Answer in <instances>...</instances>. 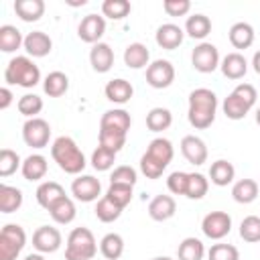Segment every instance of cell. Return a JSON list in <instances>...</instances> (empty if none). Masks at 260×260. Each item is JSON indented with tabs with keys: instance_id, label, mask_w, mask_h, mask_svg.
I'll return each mask as SVG.
<instances>
[{
	"instance_id": "43",
	"label": "cell",
	"mask_w": 260,
	"mask_h": 260,
	"mask_svg": "<svg viewBox=\"0 0 260 260\" xmlns=\"http://www.w3.org/2000/svg\"><path fill=\"white\" fill-rule=\"evenodd\" d=\"M16 108L26 118H39L37 114H41V110H43V98H39L37 93H24L18 100Z\"/></svg>"
},
{
	"instance_id": "7",
	"label": "cell",
	"mask_w": 260,
	"mask_h": 260,
	"mask_svg": "<svg viewBox=\"0 0 260 260\" xmlns=\"http://www.w3.org/2000/svg\"><path fill=\"white\" fill-rule=\"evenodd\" d=\"M51 138V126L43 118H28L22 126V140L30 148H45Z\"/></svg>"
},
{
	"instance_id": "40",
	"label": "cell",
	"mask_w": 260,
	"mask_h": 260,
	"mask_svg": "<svg viewBox=\"0 0 260 260\" xmlns=\"http://www.w3.org/2000/svg\"><path fill=\"white\" fill-rule=\"evenodd\" d=\"M132 6L128 0H104L102 2V14L112 20H122L130 14Z\"/></svg>"
},
{
	"instance_id": "39",
	"label": "cell",
	"mask_w": 260,
	"mask_h": 260,
	"mask_svg": "<svg viewBox=\"0 0 260 260\" xmlns=\"http://www.w3.org/2000/svg\"><path fill=\"white\" fill-rule=\"evenodd\" d=\"M100 146L110 148L114 152H120L122 146L126 144V132L114 130V128H100Z\"/></svg>"
},
{
	"instance_id": "41",
	"label": "cell",
	"mask_w": 260,
	"mask_h": 260,
	"mask_svg": "<svg viewBox=\"0 0 260 260\" xmlns=\"http://www.w3.org/2000/svg\"><path fill=\"white\" fill-rule=\"evenodd\" d=\"M209 189V179L201 173H189V185H187V193L185 197L189 199H203L207 195Z\"/></svg>"
},
{
	"instance_id": "36",
	"label": "cell",
	"mask_w": 260,
	"mask_h": 260,
	"mask_svg": "<svg viewBox=\"0 0 260 260\" xmlns=\"http://www.w3.org/2000/svg\"><path fill=\"white\" fill-rule=\"evenodd\" d=\"M203 256H205V246L199 238H193V236L185 238L177 248L179 260H201Z\"/></svg>"
},
{
	"instance_id": "17",
	"label": "cell",
	"mask_w": 260,
	"mask_h": 260,
	"mask_svg": "<svg viewBox=\"0 0 260 260\" xmlns=\"http://www.w3.org/2000/svg\"><path fill=\"white\" fill-rule=\"evenodd\" d=\"M89 63L93 67V71L98 73H108L114 65V51L108 43H98L91 47L89 51Z\"/></svg>"
},
{
	"instance_id": "22",
	"label": "cell",
	"mask_w": 260,
	"mask_h": 260,
	"mask_svg": "<svg viewBox=\"0 0 260 260\" xmlns=\"http://www.w3.org/2000/svg\"><path fill=\"white\" fill-rule=\"evenodd\" d=\"M150 53L146 49V45L142 43H130L126 49H124V63L126 67L130 69H142V67H148L150 63Z\"/></svg>"
},
{
	"instance_id": "52",
	"label": "cell",
	"mask_w": 260,
	"mask_h": 260,
	"mask_svg": "<svg viewBox=\"0 0 260 260\" xmlns=\"http://www.w3.org/2000/svg\"><path fill=\"white\" fill-rule=\"evenodd\" d=\"M12 91L8 89V87H2L0 89V110H6L10 104H12Z\"/></svg>"
},
{
	"instance_id": "48",
	"label": "cell",
	"mask_w": 260,
	"mask_h": 260,
	"mask_svg": "<svg viewBox=\"0 0 260 260\" xmlns=\"http://www.w3.org/2000/svg\"><path fill=\"white\" fill-rule=\"evenodd\" d=\"M138 181V175H136V169H132L130 165H120L112 171L110 175V183H124V185H136Z\"/></svg>"
},
{
	"instance_id": "23",
	"label": "cell",
	"mask_w": 260,
	"mask_h": 260,
	"mask_svg": "<svg viewBox=\"0 0 260 260\" xmlns=\"http://www.w3.org/2000/svg\"><path fill=\"white\" fill-rule=\"evenodd\" d=\"M130 126H132V118L122 108H114V110L104 112V116L100 120V128H114V130H122L126 134H128Z\"/></svg>"
},
{
	"instance_id": "33",
	"label": "cell",
	"mask_w": 260,
	"mask_h": 260,
	"mask_svg": "<svg viewBox=\"0 0 260 260\" xmlns=\"http://www.w3.org/2000/svg\"><path fill=\"white\" fill-rule=\"evenodd\" d=\"M100 252L106 260H118L124 254V238L116 232H110L100 242Z\"/></svg>"
},
{
	"instance_id": "44",
	"label": "cell",
	"mask_w": 260,
	"mask_h": 260,
	"mask_svg": "<svg viewBox=\"0 0 260 260\" xmlns=\"http://www.w3.org/2000/svg\"><path fill=\"white\" fill-rule=\"evenodd\" d=\"M240 238L244 242L256 244L260 242V217L258 215H248L240 223Z\"/></svg>"
},
{
	"instance_id": "50",
	"label": "cell",
	"mask_w": 260,
	"mask_h": 260,
	"mask_svg": "<svg viewBox=\"0 0 260 260\" xmlns=\"http://www.w3.org/2000/svg\"><path fill=\"white\" fill-rule=\"evenodd\" d=\"M167 167H162L158 160H154L152 156H148L146 152L140 156V171L146 179H158L162 173H165Z\"/></svg>"
},
{
	"instance_id": "1",
	"label": "cell",
	"mask_w": 260,
	"mask_h": 260,
	"mask_svg": "<svg viewBox=\"0 0 260 260\" xmlns=\"http://www.w3.org/2000/svg\"><path fill=\"white\" fill-rule=\"evenodd\" d=\"M217 112V95L207 87H197L189 93V124L197 130H205L213 124Z\"/></svg>"
},
{
	"instance_id": "16",
	"label": "cell",
	"mask_w": 260,
	"mask_h": 260,
	"mask_svg": "<svg viewBox=\"0 0 260 260\" xmlns=\"http://www.w3.org/2000/svg\"><path fill=\"white\" fill-rule=\"evenodd\" d=\"M175 211H177V203L171 195H156L148 203V215L154 221H167L175 215Z\"/></svg>"
},
{
	"instance_id": "24",
	"label": "cell",
	"mask_w": 260,
	"mask_h": 260,
	"mask_svg": "<svg viewBox=\"0 0 260 260\" xmlns=\"http://www.w3.org/2000/svg\"><path fill=\"white\" fill-rule=\"evenodd\" d=\"M14 12L24 22H37L45 14V2L43 0H16Z\"/></svg>"
},
{
	"instance_id": "55",
	"label": "cell",
	"mask_w": 260,
	"mask_h": 260,
	"mask_svg": "<svg viewBox=\"0 0 260 260\" xmlns=\"http://www.w3.org/2000/svg\"><path fill=\"white\" fill-rule=\"evenodd\" d=\"M150 260H173L171 256H154V258H150Z\"/></svg>"
},
{
	"instance_id": "45",
	"label": "cell",
	"mask_w": 260,
	"mask_h": 260,
	"mask_svg": "<svg viewBox=\"0 0 260 260\" xmlns=\"http://www.w3.org/2000/svg\"><path fill=\"white\" fill-rule=\"evenodd\" d=\"M116 154L114 150L110 148H104V146H98L93 152H91V167L95 171H110L116 162Z\"/></svg>"
},
{
	"instance_id": "47",
	"label": "cell",
	"mask_w": 260,
	"mask_h": 260,
	"mask_svg": "<svg viewBox=\"0 0 260 260\" xmlns=\"http://www.w3.org/2000/svg\"><path fill=\"white\" fill-rule=\"evenodd\" d=\"M209 260H240V252L232 244H213L207 250Z\"/></svg>"
},
{
	"instance_id": "21",
	"label": "cell",
	"mask_w": 260,
	"mask_h": 260,
	"mask_svg": "<svg viewBox=\"0 0 260 260\" xmlns=\"http://www.w3.org/2000/svg\"><path fill=\"white\" fill-rule=\"evenodd\" d=\"M221 110H223L225 118H230V120H242V118H246V114L252 110V104H250V102H246L240 93L232 91V93L223 100Z\"/></svg>"
},
{
	"instance_id": "26",
	"label": "cell",
	"mask_w": 260,
	"mask_h": 260,
	"mask_svg": "<svg viewBox=\"0 0 260 260\" xmlns=\"http://www.w3.org/2000/svg\"><path fill=\"white\" fill-rule=\"evenodd\" d=\"M234 177H236V169H234V165L230 160L219 158V160L211 162V167H209V179H211L213 185L228 187L234 181Z\"/></svg>"
},
{
	"instance_id": "4",
	"label": "cell",
	"mask_w": 260,
	"mask_h": 260,
	"mask_svg": "<svg viewBox=\"0 0 260 260\" xmlns=\"http://www.w3.org/2000/svg\"><path fill=\"white\" fill-rule=\"evenodd\" d=\"M98 252V242L87 228H73L67 236L65 260H91Z\"/></svg>"
},
{
	"instance_id": "53",
	"label": "cell",
	"mask_w": 260,
	"mask_h": 260,
	"mask_svg": "<svg viewBox=\"0 0 260 260\" xmlns=\"http://www.w3.org/2000/svg\"><path fill=\"white\" fill-rule=\"evenodd\" d=\"M252 67H254V71L260 75V51L254 53V57H252Z\"/></svg>"
},
{
	"instance_id": "25",
	"label": "cell",
	"mask_w": 260,
	"mask_h": 260,
	"mask_svg": "<svg viewBox=\"0 0 260 260\" xmlns=\"http://www.w3.org/2000/svg\"><path fill=\"white\" fill-rule=\"evenodd\" d=\"M47 169H49V165H47V158L43 154H30V156H26L22 160V167H20L22 177L26 181H41L47 175Z\"/></svg>"
},
{
	"instance_id": "56",
	"label": "cell",
	"mask_w": 260,
	"mask_h": 260,
	"mask_svg": "<svg viewBox=\"0 0 260 260\" xmlns=\"http://www.w3.org/2000/svg\"><path fill=\"white\" fill-rule=\"evenodd\" d=\"M256 124H258V126H260V108H258V110H256Z\"/></svg>"
},
{
	"instance_id": "37",
	"label": "cell",
	"mask_w": 260,
	"mask_h": 260,
	"mask_svg": "<svg viewBox=\"0 0 260 260\" xmlns=\"http://www.w3.org/2000/svg\"><path fill=\"white\" fill-rule=\"evenodd\" d=\"M173 124V114L167 108H152L146 114V126L152 132H162Z\"/></svg>"
},
{
	"instance_id": "9",
	"label": "cell",
	"mask_w": 260,
	"mask_h": 260,
	"mask_svg": "<svg viewBox=\"0 0 260 260\" xmlns=\"http://www.w3.org/2000/svg\"><path fill=\"white\" fill-rule=\"evenodd\" d=\"M201 230L209 240H221L232 230V217L225 211H209L201 221Z\"/></svg>"
},
{
	"instance_id": "12",
	"label": "cell",
	"mask_w": 260,
	"mask_h": 260,
	"mask_svg": "<svg viewBox=\"0 0 260 260\" xmlns=\"http://www.w3.org/2000/svg\"><path fill=\"white\" fill-rule=\"evenodd\" d=\"M100 193H102V183L91 175H77V179H73L71 183V195L77 201H83V203L95 201Z\"/></svg>"
},
{
	"instance_id": "35",
	"label": "cell",
	"mask_w": 260,
	"mask_h": 260,
	"mask_svg": "<svg viewBox=\"0 0 260 260\" xmlns=\"http://www.w3.org/2000/svg\"><path fill=\"white\" fill-rule=\"evenodd\" d=\"M43 89L49 98H61L69 89V77L63 71H51L43 81Z\"/></svg>"
},
{
	"instance_id": "8",
	"label": "cell",
	"mask_w": 260,
	"mask_h": 260,
	"mask_svg": "<svg viewBox=\"0 0 260 260\" xmlns=\"http://www.w3.org/2000/svg\"><path fill=\"white\" fill-rule=\"evenodd\" d=\"M175 81V67L167 59H156L146 67V83L154 89H165Z\"/></svg>"
},
{
	"instance_id": "3",
	"label": "cell",
	"mask_w": 260,
	"mask_h": 260,
	"mask_svg": "<svg viewBox=\"0 0 260 260\" xmlns=\"http://www.w3.org/2000/svg\"><path fill=\"white\" fill-rule=\"evenodd\" d=\"M4 81L10 85H20V87H35L41 81V69L35 65V61L26 55L14 57L8 61L4 69Z\"/></svg>"
},
{
	"instance_id": "49",
	"label": "cell",
	"mask_w": 260,
	"mask_h": 260,
	"mask_svg": "<svg viewBox=\"0 0 260 260\" xmlns=\"http://www.w3.org/2000/svg\"><path fill=\"white\" fill-rule=\"evenodd\" d=\"M187 185H189V173H185V171H175L167 179V187L173 195H185Z\"/></svg>"
},
{
	"instance_id": "32",
	"label": "cell",
	"mask_w": 260,
	"mask_h": 260,
	"mask_svg": "<svg viewBox=\"0 0 260 260\" xmlns=\"http://www.w3.org/2000/svg\"><path fill=\"white\" fill-rule=\"evenodd\" d=\"M20 205H22V191L18 187L2 183L0 185V211L2 213H12Z\"/></svg>"
},
{
	"instance_id": "34",
	"label": "cell",
	"mask_w": 260,
	"mask_h": 260,
	"mask_svg": "<svg viewBox=\"0 0 260 260\" xmlns=\"http://www.w3.org/2000/svg\"><path fill=\"white\" fill-rule=\"evenodd\" d=\"M185 32L191 39L203 41L211 32V20H209V16H205V14H191L187 18V22H185Z\"/></svg>"
},
{
	"instance_id": "19",
	"label": "cell",
	"mask_w": 260,
	"mask_h": 260,
	"mask_svg": "<svg viewBox=\"0 0 260 260\" xmlns=\"http://www.w3.org/2000/svg\"><path fill=\"white\" fill-rule=\"evenodd\" d=\"M104 93H106V98H108L110 102H114V104H126V102L132 100V95H134V87H132L130 81L118 77V79H112V81L106 83Z\"/></svg>"
},
{
	"instance_id": "46",
	"label": "cell",
	"mask_w": 260,
	"mask_h": 260,
	"mask_svg": "<svg viewBox=\"0 0 260 260\" xmlns=\"http://www.w3.org/2000/svg\"><path fill=\"white\" fill-rule=\"evenodd\" d=\"M20 167H22L20 156L14 150H10V148H2L0 150V177H10Z\"/></svg>"
},
{
	"instance_id": "30",
	"label": "cell",
	"mask_w": 260,
	"mask_h": 260,
	"mask_svg": "<svg viewBox=\"0 0 260 260\" xmlns=\"http://www.w3.org/2000/svg\"><path fill=\"white\" fill-rule=\"evenodd\" d=\"M22 45H24V37L16 26H12V24H2L0 26V51L14 53Z\"/></svg>"
},
{
	"instance_id": "5",
	"label": "cell",
	"mask_w": 260,
	"mask_h": 260,
	"mask_svg": "<svg viewBox=\"0 0 260 260\" xmlns=\"http://www.w3.org/2000/svg\"><path fill=\"white\" fill-rule=\"evenodd\" d=\"M26 244V234L18 223H6L0 230V260H16Z\"/></svg>"
},
{
	"instance_id": "29",
	"label": "cell",
	"mask_w": 260,
	"mask_h": 260,
	"mask_svg": "<svg viewBox=\"0 0 260 260\" xmlns=\"http://www.w3.org/2000/svg\"><path fill=\"white\" fill-rule=\"evenodd\" d=\"M258 189L260 187L254 179H240L232 187V197H234V201H238L242 205H248L258 197Z\"/></svg>"
},
{
	"instance_id": "28",
	"label": "cell",
	"mask_w": 260,
	"mask_h": 260,
	"mask_svg": "<svg viewBox=\"0 0 260 260\" xmlns=\"http://www.w3.org/2000/svg\"><path fill=\"white\" fill-rule=\"evenodd\" d=\"M230 43L234 49H248L254 43V28L250 22H236L230 28Z\"/></svg>"
},
{
	"instance_id": "18",
	"label": "cell",
	"mask_w": 260,
	"mask_h": 260,
	"mask_svg": "<svg viewBox=\"0 0 260 260\" xmlns=\"http://www.w3.org/2000/svg\"><path fill=\"white\" fill-rule=\"evenodd\" d=\"M219 69L228 79H242L246 75V71H248V61H246V57L242 53L234 51V53H228L221 59Z\"/></svg>"
},
{
	"instance_id": "38",
	"label": "cell",
	"mask_w": 260,
	"mask_h": 260,
	"mask_svg": "<svg viewBox=\"0 0 260 260\" xmlns=\"http://www.w3.org/2000/svg\"><path fill=\"white\" fill-rule=\"evenodd\" d=\"M93 213H95V217H98L100 221H104V223H112V221H116V219L122 215V207H118L112 199H108V197L104 195L102 199H98Z\"/></svg>"
},
{
	"instance_id": "13",
	"label": "cell",
	"mask_w": 260,
	"mask_h": 260,
	"mask_svg": "<svg viewBox=\"0 0 260 260\" xmlns=\"http://www.w3.org/2000/svg\"><path fill=\"white\" fill-rule=\"evenodd\" d=\"M181 152L187 158V162H191L195 167H199V165H203L207 160V146L195 134L183 136V140H181Z\"/></svg>"
},
{
	"instance_id": "11",
	"label": "cell",
	"mask_w": 260,
	"mask_h": 260,
	"mask_svg": "<svg viewBox=\"0 0 260 260\" xmlns=\"http://www.w3.org/2000/svg\"><path fill=\"white\" fill-rule=\"evenodd\" d=\"M104 32H106V18L100 16V14L83 16L79 26H77V37L83 43H89V45H98L100 39L104 37Z\"/></svg>"
},
{
	"instance_id": "42",
	"label": "cell",
	"mask_w": 260,
	"mask_h": 260,
	"mask_svg": "<svg viewBox=\"0 0 260 260\" xmlns=\"http://www.w3.org/2000/svg\"><path fill=\"white\" fill-rule=\"evenodd\" d=\"M106 197L112 199L118 207H126L130 201H132V185H124V183H110L108 191H106Z\"/></svg>"
},
{
	"instance_id": "54",
	"label": "cell",
	"mask_w": 260,
	"mask_h": 260,
	"mask_svg": "<svg viewBox=\"0 0 260 260\" xmlns=\"http://www.w3.org/2000/svg\"><path fill=\"white\" fill-rule=\"evenodd\" d=\"M24 260H45V256H43L41 252H37V254H28V256H24Z\"/></svg>"
},
{
	"instance_id": "14",
	"label": "cell",
	"mask_w": 260,
	"mask_h": 260,
	"mask_svg": "<svg viewBox=\"0 0 260 260\" xmlns=\"http://www.w3.org/2000/svg\"><path fill=\"white\" fill-rule=\"evenodd\" d=\"M185 39V30L173 22H165L156 28V35H154V41L160 49H167V51H173L177 49Z\"/></svg>"
},
{
	"instance_id": "27",
	"label": "cell",
	"mask_w": 260,
	"mask_h": 260,
	"mask_svg": "<svg viewBox=\"0 0 260 260\" xmlns=\"http://www.w3.org/2000/svg\"><path fill=\"white\" fill-rule=\"evenodd\" d=\"M61 197H65V189L57 181H45L37 187V203L45 209H49Z\"/></svg>"
},
{
	"instance_id": "51",
	"label": "cell",
	"mask_w": 260,
	"mask_h": 260,
	"mask_svg": "<svg viewBox=\"0 0 260 260\" xmlns=\"http://www.w3.org/2000/svg\"><path fill=\"white\" fill-rule=\"evenodd\" d=\"M162 8L169 16H185L191 10V2L189 0H165Z\"/></svg>"
},
{
	"instance_id": "2",
	"label": "cell",
	"mask_w": 260,
	"mask_h": 260,
	"mask_svg": "<svg viewBox=\"0 0 260 260\" xmlns=\"http://www.w3.org/2000/svg\"><path fill=\"white\" fill-rule=\"evenodd\" d=\"M51 156L57 167L67 175H79L85 169V156L71 136H59L51 144Z\"/></svg>"
},
{
	"instance_id": "10",
	"label": "cell",
	"mask_w": 260,
	"mask_h": 260,
	"mask_svg": "<svg viewBox=\"0 0 260 260\" xmlns=\"http://www.w3.org/2000/svg\"><path fill=\"white\" fill-rule=\"evenodd\" d=\"M61 242H63L61 232L57 228H53V225H41L32 234V246L41 254H53V252H57L61 248Z\"/></svg>"
},
{
	"instance_id": "6",
	"label": "cell",
	"mask_w": 260,
	"mask_h": 260,
	"mask_svg": "<svg viewBox=\"0 0 260 260\" xmlns=\"http://www.w3.org/2000/svg\"><path fill=\"white\" fill-rule=\"evenodd\" d=\"M221 59H219V51L215 45L211 43H199L193 53H191V65L195 71L199 73H213L217 67H219Z\"/></svg>"
},
{
	"instance_id": "31",
	"label": "cell",
	"mask_w": 260,
	"mask_h": 260,
	"mask_svg": "<svg viewBox=\"0 0 260 260\" xmlns=\"http://www.w3.org/2000/svg\"><path fill=\"white\" fill-rule=\"evenodd\" d=\"M146 154L148 156H152L154 160H158L162 167H169V162L173 160V154H175V150H173V144H171V140H167V138H154V140H150V144H148V148H146Z\"/></svg>"
},
{
	"instance_id": "15",
	"label": "cell",
	"mask_w": 260,
	"mask_h": 260,
	"mask_svg": "<svg viewBox=\"0 0 260 260\" xmlns=\"http://www.w3.org/2000/svg\"><path fill=\"white\" fill-rule=\"evenodd\" d=\"M24 51L28 57H47L53 49V41L43 30H32L24 37Z\"/></svg>"
},
{
	"instance_id": "20",
	"label": "cell",
	"mask_w": 260,
	"mask_h": 260,
	"mask_svg": "<svg viewBox=\"0 0 260 260\" xmlns=\"http://www.w3.org/2000/svg\"><path fill=\"white\" fill-rule=\"evenodd\" d=\"M47 211H49V215L53 217V221H55V223H61V225L71 223V221L75 219V215H77V207H75L73 199L67 197V195L61 197L59 201H55Z\"/></svg>"
}]
</instances>
